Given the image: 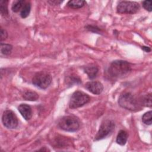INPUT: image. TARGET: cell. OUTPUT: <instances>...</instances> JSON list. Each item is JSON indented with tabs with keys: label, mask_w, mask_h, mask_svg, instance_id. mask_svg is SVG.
<instances>
[{
	"label": "cell",
	"mask_w": 152,
	"mask_h": 152,
	"mask_svg": "<svg viewBox=\"0 0 152 152\" xmlns=\"http://www.w3.org/2000/svg\"><path fill=\"white\" fill-rule=\"evenodd\" d=\"M131 71L130 64L125 61L116 60L113 61L109 68V72L115 78H121L126 75Z\"/></svg>",
	"instance_id": "cell-1"
},
{
	"label": "cell",
	"mask_w": 152,
	"mask_h": 152,
	"mask_svg": "<svg viewBox=\"0 0 152 152\" xmlns=\"http://www.w3.org/2000/svg\"><path fill=\"white\" fill-rule=\"evenodd\" d=\"M118 103L122 108L131 111H135L140 109L137 99L130 93L121 94L118 99Z\"/></svg>",
	"instance_id": "cell-2"
},
{
	"label": "cell",
	"mask_w": 152,
	"mask_h": 152,
	"mask_svg": "<svg viewBox=\"0 0 152 152\" xmlns=\"http://www.w3.org/2000/svg\"><path fill=\"white\" fill-rule=\"evenodd\" d=\"M58 126L65 131L75 132L79 129L80 122L78 119L74 116H65L59 120Z\"/></svg>",
	"instance_id": "cell-3"
},
{
	"label": "cell",
	"mask_w": 152,
	"mask_h": 152,
	"mask_svg": "<svg viewBox=\"0 0 152 152\" xmlns=\"http://www.w3.org/2000/svg\"><path fill=\"white\" fill-rule=\"evenodd\" d=\"M90 100V98L88 95L84 92L77 91L72 94L70 98L69 107L71 109L78 108L87 104Z\"/></svg>",
	"instance_id": "cell-4"
},
{
	"label": "cell",
	"mask_w": 152,
	"mask_h": 152,
	"mask_svg": "<svg viewBox=\"0 0 152 152\" xmlns=\"http://www.w3.org/2000/svg\"><path fill=\"white\" fill-rule=\"evenodd\" d=\"M52 77L49 73L46 71L37 72L32 79V83L36 87L45 89L52 83Z\"/></svg>",
	"instance_id": "cell-5"
},
{
	"label": "cell",
	"mask_w": 152,
	"mask_h": 152,
	"mask_svg": "<svg viewBox=\"0 0 152 152\" xmlns=\"http://www.w3.org/2000/svg\"><path fill=\"white\" fill-rule=\"evenodd\" d=\"M138 3L133 1H121L117 5V12L120 14H135L140 10Z\"/></svg>",
	"instance_id": "cell-6"
},
{
	"label": "cell",
	"mask_w": 152,
	"mask_h": 152,
	"mask_svg": "<svg viewBox=\"0 0 152 152\" xmlns=\"http://www.w3.org/2000/svg\"><path fill=\"white\" fill-rule=\"evenodd\" d=\"M115 128V123L109 119L103 121L99 128V129L95 136V140H100L109 135Z\"/></svg>",
	"instance_id": "cell-7"
},
{
	"label": "cell",
	"mask_w": 152,
	"mask_h": 152,
	"mask_svg": "<svg viewBox=\"0 0 152 152\" xmlns=\"http://www.w3.org/2000/svg\"><path fill=\"white\" fill-rule=\"evenodd\" d=\"M2 121L4 125L8 129H14L18 125L17 118L10 110H7L3 113Z\"/></svg>",
	"instance_id": "cell-8"
},
{
	"label": "cell",
	"mask_w": 152,
	"mask_h": 152,
	"mask_svg": "<svg viewBox=\"0 0 152 152\" xmlns=\"http://www.w3.org/2000/svg\"><path fill=\"white\" fill-rule=\"evenodd\" d=\"M86 88L94 94H100L103 90V86L99 81H89L86 83Z\"/></svg>",
	"instance_id": "cell-9"
},
{
	"label": "cell",
	"mask_w": 152,
	"mask_h": 152,
	"mask_svg": "<svg viewBox=\"0 0 152 152\" xmlns=\"http://www.w3.org/2000/svg\"><path fill=\"white\" fill-rule=\"evenodd\" d=\"M18 111L22 115V116L27 121L30 120L33 115L31 107L27 104H21L18 107Z\"/></svg>",
	"instance_id": "cell-10"
},
{
	"label": "cell",
	"mask_w": 152,
	"mask_h": 152,
	"mask_svg": "<svg viewBox=\"0 0 152 152\" xmlns=\"http://www.w3.org/2000/svg\"><path fill=\"white\" fill-rule=\"evenodd\" d=\"M84 72L87 74L89 78L93 79L97 76L99 69L96 66L94 65H90L84 67Z\"/></svg>",
	"instance_id": "cell-11"
},
{
	"label": "cell",
	"mask_w": 152,
	"mask_h": 152,
	"mask_svg": "<svg viewBox=\"0 0 152 152\" xmlns=\"http://www.w3.org/2000/svg\"><path fill=\"white\" fill-rule=\"evenodd\" d=\"M128 139V134L125 131L121 130L116 137V142L121 145H124L126 144Z\"/></svg>",
	"instance_id": "cell-12"
},
{
	"label": "cell",
	"mask_w": 152,
	"mask_h": 152,
	"mask_svg": "<svg viewBox=\"0 0 152 152\" xmlns=\"http://www.w3.org/2000/svg\"><path fill=\"white\" fill-rule=\"evenodd\" d=\"M23 97L26 100L29 101H36L39 99L38 94L31 91H27L25 92L23 95Z\"/></svg>",
	"instance_id": "cell-13"
},
{
	"label": "cell",
	"mask_w": 152,
	"mask_h": 152,
	"mask_svg": "<svg viewBox=\"0 0 152 152\" xmlns=\"http://www.w3.org/2000/svg\"><path fill=\"white\" fill-rule=\"evenodd\" d=\"M86 4V2L83 0H72L69 1L67 5L71 8L77 9L83 7Z\"/></svg>",
	"instance_id": "cell-14"
},
{
	"label": "cell",
	"mask_w": 152,
	"mask_h": 152,
	"mask_svg": "<svg viewBox=\"0 0 152 152\" xmlns=\"http://www.w3.org/2000/svg\"><path fill=\"white\" fill-rule=\"evenodd\" d=\"M30 10H31V4H30V3L29 2H25V4H24L22 9L21 10V12H20L21 17L23 18H26L27 17H28V15L30 14Z\"/></svg>",
	"instance_id": "cell-15"
},
{
	"label": "cell",
	"mask_w": 152,
	"mask_h": 152,
	"mask_svg": "<svg viewBox=\"0 0 152 152\" xmlns=\"http://www.w3.org/2000/svg\"><path fill=\"white\" fill-rule=\"evenodd\" d=\"M12 46L10 44L2 43L1 44V52L5 55H8L11 53Z\"/></svg>",
	"instance_id": "cell-16"
},
{
	"label": "cell",
	"mask_w": 152,
	"mask_h": 152,
	"mask_svg": "<svg viewBox=\"0 0 152 152\" xmlns=\"http://www.w3.org/2000/svg\"><path fill=\"white\" fill-rule=\"evenodd\" d=\"M24 4L25 1L23 0L15 1L12 5V10L15 12L19 11L20 10L22 9Z\"/></svg>",
	"instance_id": "cell-17"
},
{
	"label": "cell",
	"mask_w": 152,
	"mask_h": 152,
	"mask_svg": "<svg viewBox=\"0 0 152 152\" xmlns=\"http://www.w3.org/2000/svg\"><path fill=\"white\" fill-rule=\"evenodd\" d=\"M142 122L146 125H151L152 123V112L151 110L145 113L142 117Z\"/></svg>",
	"instance_id": "cell-18"
},
{
	"label": "cell",
	"mask_w": 152,
	"mask_h": 152,
	"mask_svg": "<svg viewBox=\"0 0 152 152\" xmlns=\"http://www.w3.org/2000/svg\"><path fill=\"white\" fill-rule=\"evenodd\" d=\"M8 1L2 0L0 2V11L2 15H7L8 14Z\"/></svg>",
	"instance_id": "cell-19"
},
{
	"label": "cell",
	"mask_w": 152,
	"mask_h": 152,
	"mask_svg": "<svg viewBox=\"0 0 152 152\" xmlns=\"http://www.w3.org/2000/svg\"><path fill=\"white\" fill-rule=\"evenodd\" d=\"M152 97H151V94H147L144 96L141 100V104L142 105L144 106H148V107H151L152 105V102H151Z\"/></svg>",
	"instance_id": "cell-20"
},
{
	"label": "cell",
	"mask_w": 152,
	"mask_h": 152,
	"mask_svg": "<svg viewBox=\"0 0 152 152\" xmlns=\"http://www.w3.org/2000/svg\"><path fill=\"white\" fill-rule=\"evenodd\" d=\"M67 82L69 83V84H72L73 83H80L81 82V80L80 78L77 76V75H74V76H69L68 78Z\"/></svg>",
	"instance_id": "cell-21"
},
{
	"label": "cell",
	"mask_w": 152,
	"mask_h": 152,
	"mask_svg": "<svg viewBox=\"0 0 152 152\" xmlns=\"http://www.w3.org/2000/svg\"><path fill=\"white\" fill-rule=\"evenodd\" d=\"M143 7L147 11H151V2L150 1H144L142 2Z\"/></svg>",
	"instance_id": "cell-22"
},
{
	"label": "cell",
	"mask_w": 152,
	"mask_h": 152,
	"mask_svg": "<svg viewBox=\"0 0 152 152\" xmlns=\"http://www.w3.org/2000/svg\"><path fill=\"white\" fill-rule=\"evenodd\" d=\"M8 36V33L7 31L2 27L1 28V41H3L7 39Z\"/></svg>",
	"instance_id": "cell-23"
},
{
	"label": "cell",
	"mask_w": 152,
	"mask_h": 152,
	"mask_svg": "<svg viewBox=\"0 0 152 152\" xmlns=\"http://www.w3.org/2000/svg\"><path fill=\"white\" fill-rule=\"evenodd\" d=\"M48 2L49 3H50L51 2V4H55V5H59V4H61V2H62V1H48Z\"/></svg>",
	"instance_id": "cell-24"
},
{
	"label": "cell",
	"mask_w": 152,
	"mask_h": 152,
	"mask_svg": "<svg viewBox=\"0 0 152 152\" xmlns=\"http://www.w3.org/2000/svg\"><path fill=\"white\" fill-rule=\"evenodd\" d=\"M142 49H143L146 52H149L151 51L150 48L149 47H147V46H142Z\"/></svg>",
	"instance_id": "cell-25"
}]
</instances>
